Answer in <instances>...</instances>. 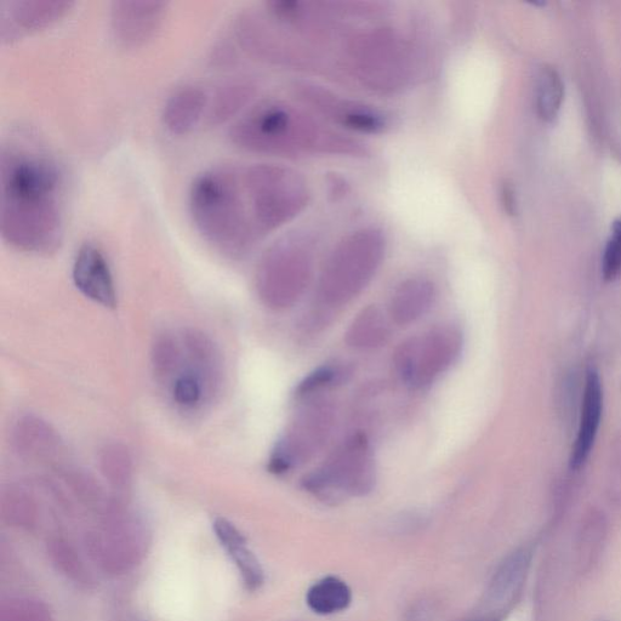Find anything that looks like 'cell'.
I'll use <instances>...</instances> for the list:
<instances>
[{
  "label": "cell",
  "mask_w": 621,
  "mask_h": 621,
  "mask_svg": "<svg viewBox=\"0 0 621 621\" xmlns=\"http://www.w3.org/2000/svg\"><path fill=\"white\" fill-rule=\"evenodd\" d=\"M151 363L158 381L168 383L174 379L181 364L179 341L170 334L159 335L152 345Z\"/></svg>",
  "instance_id": "484cf974"
},
{
  "label": "cell",
  "mask_w": 621,
  "mask_h": 621,
  "mask_svg": "<svg viewBox=\"0 0 621 621\" xmlns=\"http://www.w3.org/2000/svg\"><path fill=\"white\" fill-rule=\"evenodd\" d=\"M375 484L372 446L366 435L347 438L321 467L304 480V488L326 503L335 504L351 497H361Z\"/></svg>",
  "instance_id": "277c9868"
},
{
  "label": "cell",
  "mask_w": 621,
  "mask_h": 621,
  "mask_svg": "<svg viewBox=\"0 0 621 621\" xmlns=\"http://www.w3.org/2000/svg\"><path fill=\"white\" fill-rule=\"evenodd\" d=\"M14 444L22 457L37 460L53 458L60 448L59 436L53 427L37 417L19 420L14 429Z\"/></svg>",
  "instance_id": "d6986e66"
},
{
  "label": "cell",
  "mask_w": 621,
  "mask_h": 621,
  "mask_svg": "<svg viewBox=\"0 0 621 621\" xmlns=\"http://www.w3.org/2000/svg\"><path fill=\"white\" fill-rule=\"evenodd\" d=\"M141 535L138 522L117 514L108 523L106 532L96 535L91 543L94 555L106 569L123 571L138 560Z\"/></svg>",
  "instance_id": "7c38bea8"
},
{
  "label": "cell",
  "mask_w": 621,
  "mask_h": 621,
  "mask_svg": "<svg viewBox=\"0 0 621 621\" xmlns=\"http://www.w3.org/2000/svg\"><path fill=\"white\" fill-rule=\"evenodd\" d=\"M2 517L9 526L30 529L37 521V506L24 489L9 486L0 500Z\"/></svg>",
  "instance_id": "cb8c5ba5"
},
{
  "label": "cell",
  "mask_w": 621,
  "mask_h": 621,
  "mask_svg": "<svg viewBox=\"0 0 621 621\" xmlns=\"http://www.w3.org/2000/svg\"><path fill=\"white\" fill-rule=\"evenodd\" d=\"M168 8L165 2H113L110 11L113 38L123 48L142 47L161 31Z\"/></svg>",
  "instance_id": "30bf717a"
},
{
  "label": "cell",
  "mask_w": 621,
  "mask_h": 621,
  "mask_svg": "<svg viewBox=\"0 0 621 621\" xmlns=\"http://www.w3.org/2000/svg\"><path fill=\"white\" fill-rule=\"evenodd\" d=\"M435 288L423 278L409 279L401 284L392 296L390 316L401 326L418 321L431 309Z\"/></svg>",
  "instance_id": "e0dca14e"
},
{
  "label": "cell",
  "mask_w": 621,
  "mask_h": 621,
  "mask_svg": "<svg viewBox=\"0 0 621 621\" xmlns=\"http://www.w3.org/2000/svg\"><path fill=\"white\" fill-rule=\"evenodd\" d=\"M523 563L522 555H515L511 557L509 561L505 562L492 584L491 595L494 598L504 597L514 589L518 579H520Z\"/></svg>",
  "instance_id": "4dcf8cb0"
},
{
  "label": "cell",
  "mask_w": 621,
  "mask_h": 621,
  "mask_svg": "<svg viewBox=\"0 0 621 621\" xmlns=\"http://www.w3.org/2000/svg\"><path fill=\"white\" fill-rule=\"evenodd\" d=\"M254 94L253 85L246 81H231L216 88L209 98L207 123L210 127L225 124L246 106Z\"/></svg>",
  "instance_id": "ffe728a7"
},
{
  "label": "cell",
  "mask_w": 621,
  "mask_h": 621,
  "mask_svg": "<svg viewBox=\"0 0 621 621\" xmlns=\"http://www.w3.org/2000/svg\"><path fill=\"white\" fill-rule=\"evenodd\" d=\"M64 175L41 148L11 141L0 153V233L22 252L53 254L64 238Z\"/></svg>",
  "instance_id": "6da1fadb"
},
{
  "label": "cell",
  "mask_w": 621,
  "mask_h": 621,
  "mask_svg": "<svg viewBox=\"0 0 621 621\" xmlns=\"http://www.w3.org/2000/svg\"><path fill=\"white\" fill-rule=\"evenodd\" d=\"M333 424L332 404L321 398H309L276 444L270 471L282 475L306 464L327 442Z\"/></svg>",
  "instance_id": "9c48e42d"
},
{
  "label": "cell",
  "mask_w": 621,
  "mask_h": 621,
  "mask_svg": "<svg viewBox=\"0 0 621 621\" xmlns=\"http://www.w3.org/2000/svg\"><path fill=\"white\" fill-rule=\"evenodd\" d=\"M188 207L199 235L222 254H246L261 237L242 167L224 164L204 170L192 182Z\"/></svg>",
  "instance_id": "7a4b0ae2"
},
{
  "label": "cell",
  "mask_w": 621,
  "mask_h": 621,
  "mask_svg": "<svg viewBox=\"0 0 621 621\" xmlns=\"http://www.w3.org/2000/svg\"><path fill=\"white\" fill-rule=\"evenodd\" d=\"M73 2L59 0H10L0 5V38L11 43L45 30L71 13Z\"/></svg>",
  "instance_id": "8fae6325"
},
{
  "label": "cell",
  "mask_w": 621,
  "mask_h": 621,
  "mask_svg": "<svg viewBox=\"0 0 621 621\" xmlns=\"http://www.w3.org/2000/svg\"><path fill=\"white\" fill-rule=\"evenodd\" d=\"M602 273L606 281H613L621 273V220L613 226V236L603 256Z\"/></svg>",
  "instance_id": "1f68e13d"
},
{
  "label": "cell",
  "mask_w": 621,
  "mask_h": 621,
  "mask_svg": "<svg viewBox=\"0 0 621 621\" xmlns=\"http://www.w3.org/2000/svg\"><path fill=\"white\" fill-rule=\"evenodd\" d=\"M213 531L222 548H225L227 554L235 562L247 588L250 591L259 590L265 580L264 569L254 552L249 549L244 535L238 531L235 524L222 517L214 521Z\"/></svg>",
  "instance_id": "2e32d148"
},
{
  "label": "cell",
  "mask_w": 621,
  "mask_h": 621,
  "mask_svg": "<svg viewBox=\"0 0 621 621\" xmlns=\"http://www.w3.org/2000/svg\"><path fill=\"white\" fill-rule=\"evenodd\" d=\"M182 345L195 372L201 376L205 389L213 392L221 383L222 362L218 347L207 334L198 329H187Z\"/></svg>",
  "instance_id": "ac0fdd59"
},
{
  "label": "cell",
  "mask_w": 621,
  "mask_h": 621,
  "mask_svg": "<svg viewBox=\"0 0 621 621\" xmlns=\"http://www.w3.org/2000/svg\"><path fill=\"white\" fill-rule=\"evenodd\" d=\"M208 101L209 96L198 85H185L175 90L163 108L165 128L175 135L190 134L207 112Z\"/></svg>",
  "instance_id": "5bb4252c"
},
{
  "label": "cell",
  "mask_w": 621,
  "mask_h": 621,
  "mask_svg": "<svg viewBox=\"0 0 621 621\" xmlns=\"http://www.w3.org/2000/svg\"><path fill=\"white\" fill-rule=\"evenodd\" d=\"M352 592L349 585L336 577H326L313 584L306 595L311 611L329 615L345 611L351 605Z\"/></svg>",
  "instance_id": "7402d4cb"
},
{
  "label": "cell",
  "mask_w": 621,
  "mask_h": 621,
  "mask_svg": "<svg viewBox=\"0 0 621 621\" xmlns=\"http://www.w3.org/2000/svg\"><path fill=\"white\" fill-rule=\"evenodd\" d=\"M347 375L349 374H347L346 369L339 366H328L318 369L317 372L311 374L309 378H306L300 384L298 396L309 400V398L317 395L318 392L340 384Z\"/></svg>",
  "instance_id": "f546056e"
},
{
  "label": "cell",
  "mask_w": 621,
  "mask_h": 621,
  "mask_svg": "<svg viewBox=\"0 0 621 621\" xmlns=\"http://www.w3.org/2000/svg\"><path fill=\"white\" fill-rule=\"evenodd\" d=\"M73 282L87 298L105 307H116L117 294L104 253L93 243L79 248L73 264Z\"/></svg>",
  "instance_id": "4fadbf2b"
},
{
  "label": "cell",
  "mask_w": 621,
  "mask_h": 621,
  "mask_svg": "<svg viewBox=\"0 0 621 621\" xmlns=\"http://www.w3.org/2000/svg\"><path fill=\"white\" fill-rule=\"evenodd\" d=\"M463 335L455 327L444 326L415 336L396 352L395 364L404 383L421 389L434 383L459 357Z\"/></svg>",
  "instance_id": "ba28073f"
},
{
  "label": "cell",
  "mask_w": 621,
  "mask_h": 621,
  "mask_svg": "<svg viewBox=\"0 0 621 621\" xmlns=\"http://www.w3.org/2000/svg\"><path fill=\"white\" fill-rule=\"evenodd\" d=\"M564 87L560 73L554 67L545 65L540 68L535 93V105L538 115L545 122H554L560 113Z\"/></svg>",
  "instance_id": "603a6c76"
},
{
  "label": "cell",
  "mask_w": 621,
  "mask_h": 621,
  "mask_svg": "<svg viewBox=\"0 0 621 621\" xmlns=\"http://www.w3.org/2000/svg\"><path fill=\"white\" fill-rule=\"evenodd\" d=\"M256 227L260 235L277 229L304 207L307 192L298 174L276 165L243 167Z\"/></svg>",
  "instance_id": "8992f818"
},
{
  "label": "cell",
  "mask_w": 621,
  "mask_h": 621,
  "mask_svg": "<svg viewBox=\"0 0 621 621\" xmlns=\"http://www.w3.org/2000/svg\"><path fill=\"white\" fill-rule=\"evenodd\" d=\"M49 551L55 566L58 567L62 574L76 581V583H89L88 573L85 571L83 563L79 560L72 546L68 545L67 541L62 539L50 541Z\"/></svg>",
  "instance_id": "4316f807"
},
{
  "label": "cell",
  "mask_w": 621,
  "mask_h": 621,
  "mask_svg": "<svg viewBox=\"0 0 621 621\" xmlns=\"http://www.w3.org/2000/svg\"><path fill=\"white\" fill-rule=\"evenodd\" d=\"M312 261L300 242L284 239L267 250L256 273V288L264 303L275 310L292 307L309 286Z\"/></svg>",
  "instance_id": "52a82bcc"
},
{
  "label": "cell",
  "mask_w": 621,
  "mask_h": 621,
  "mask_svg": "<svg viewBox=\"0 0 621 621\" xmlns=\"http://www.w3.org/2000/svg\"><path fill=\"white\" fill-rule=\"evenodd\" d=\"M230 139L243 150L279 156L344 146L336 136L323 133L293 108L281 104L253 108L232 125Z\"/></svg>",
  "instance_id": "3957f363"
},
{
  "label": "cell",
  "mask_w": 621,
  "mask_h": 621,
  "mask_svg": "<svg viewBox=\"0 0 621 621\" xmlns=\"http://www.w3.org/2000/svg\"><path fill=\"white\" fill-rule=\"evenodd\" d=\"M204 384L195 370L176 376L173 383L174 401L184 408H195L204 396Z\"/></svg>",
  "instance_id": "f1b7e54d"
},
{
  "label": "cell",
  "mask_w": 621,
  "mask_h": 621,
  "mask_svg": "<svg viewBox=\"0 0 621 621\" xmlns=\"http://www.w3.org/2000/svg\"><path fill=\"white\" fill-rule=\"evenodd\" d=\"M389 336V319L379 307L369 306L353 319L346 340L356 349H374L385 344Z\"/></svg>",
  "instance_id": "44dd1931"
},
{
  "label": "cell",
  "mask_w": 621,
  "mask_h": 621,
  "mask_svg": "<svg viewBox=\"0 0 621 621\" xmlns=\"http://www.w3.org/2000/svg\"><path fill=\"white\" fill-rule=\"evenodd\" d=\"M383 238L375 231H363L335 250L319 281L318 296L323 305L349 303L366 288L383 260Z\"/></svg>",
  "instance_id": "5b68a950"
},
{
  "label": "cell",
  "mask_w": 621,
  "mask_h": 621,
  "mask_svg": "<svg viewBox=\"0 0 621 621\" xmlns=\"http://www.w3.org/2000/svg\"><path fill=\"white\" fill-rule=\"evenodd\" d=\"M602 409L603 393L600 376L595 370H590L586 376L578 436L572 452L571 466L573 469H579L589 458L598 429H600Z\"/></svg>",
  "instance_id": "9a60e30c"
},
{
  "label": "cell",
  "mask_w": 621,
  "mask_h": 621,
  "mask_svg": "<svg viewBox=\"0 0 621 621\" xmlns=\"http://www.w3.org/2000/svg\"><path fill=\"white\" fill-rule=\"evenodd\" d=\"M100 467L112 487L123 491L127 488L133 477V464H131L128 449L121 443L108 444L101 450Z\"/></svg>",
  "instance_id": "d4e9b609"
},
{
  "label": "cell",
  "mask_w": 621,
  "mask_h": 621,
  "mask_svg": "<svg viewBox=\"0 0 621 621\" xmlns=\"http://www.w3.org/2000/svg\"><path fill=\"white\" fill-rule=\"evenodd\" d=\"M0 621H53L49 608L32 598H16L4 603Z\"/></svg>",
  "instance_id": "83f0119b"
}]
</instances>
